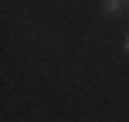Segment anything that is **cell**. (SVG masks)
Returning a JSON list of instances; mask_svg holds the SVG:
<instances>
[{
	"label": "cell",
	"mask_w": 129,
	"mask_h": 122,
	"mask_svg": "<svg viewBox=\"0 0 129 122\" xmlns=\"http://www.w3.org/2000/svg\"><path fill=\"white\" fill-rule=\"evenodd\" d=\"M129 7V0H105L102 4V14H109V17H116V14H122Z\"/></svg>",
	"instance_id": "6da1fadb"
},
{
	"label": "cell",
	"mask_w": 129,
	"mask_h": 122,
	"mask_svg": "<svg viewBox=\"0 0 129 122\" xmlns=\"http://www.w3.org/2000/svg\"><path fill=\"white\" fill-rule=\"evenodd\" d=\"M126 51H129V34H126Z\"/></svg>",
	"instance_id": "7a4b0ae2"
}]
</instances>
